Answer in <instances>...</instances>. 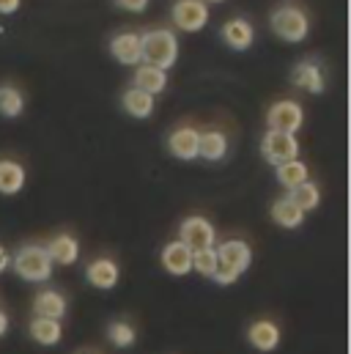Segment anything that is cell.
Here are the masks:
<instances>
[{
  "mask_svg": "<svg viewBox=\"0 0 351 354\" xmlns=\"http://www.w3.org/2000/svg\"><path fill=\"white\" fill-rule=\"evenodd\" d=\"M250 264H253L250 245L242 242V239H228L217 250V272L211 274V280L220 283V286H231V283L239 280L242 272L250 269Z\"/></svg>",
  "mask_w": 351,
  "mask_h": 354,
  "instance_id": "cell-1",
  "label": "cell"
},
{
  "mask_svg": "<svg viewBox=\"0 0 351 354\" xmlns=\"http://www.w3.org/2000/svg\"><path fill=\"white\" fill-rule=\"evenodd\" d=\"M140 47H143V61L149 66L162 69V72H168L178 61V39H176L173 30H168V28L146 30L140 36Z\"/></svg>",
  "mask_w": 351,
  "mask_h": 354,
  "instance_id": "cell-2",
  "label": "cell"
},
{
  "mask_svg": "<svg viewBox=\"0 0 351 354\" xmlns=\"http://www.w3.org/2000/svg\"><path fill=\"white\" fill-rule=\"evenodd\" d=\"M11 266L28 283H44L53 274V261H50V256H47V250L41 245H25V248H19L17 256L11 259Z\"/></svg>",
  "mask_w": 351,
  "mask_h": 354,
  "instance_id": "cell-3",
  "label": "cell"
},
{
  "mask_svg": "<svg viewBox=\"0 0 351 354\" xmlns=\"http://www.w3.org/2000/svg\"><path fill=\"white\" fill-rule=\"evenodd\" d=\"M269 28H272V33H274L277 39L296 44V41L307 39L310 22H307V14H305L302 8H296V6H280V8H274V14L269 17Z\"/></svg>",
  "mask_w": 351,
  "mask_h": 354,
  "instance_id": "cell-4",
  "label": "cell"
},
{
  "mask_svg": "<svg viewBox=\"0 0 351 354\" xmlns=\"http://www.w3.org/2000/svg\"><path fill=\"white\" fill-rule=\"evenodd\" d=\"M261 151H263V160L277 168V165H283V162H288V160H299V140H296V135H291V132L269 129V132L263 135Z\"/></svg>",
  "mask_w": 351,
  "mask_h": 354,
  "instance_id": "cell-5",
  "label": "cell"
},
{
  "mask_svg": "<svg viewBox=\"0 0 351 354\" xmlns=\"http://www.w3.org/2000/svg\"><path fill=\"white\" fill-rule=\"evenodd\" d=\"M266 124L269 129H280V132H291L296 135L305 124V110L299 102L294 99H283V102H274L266 113Z\"/></svg>",
  "mask_w": 351,
  "mask_h": 354,
  "instance_id": "cell-6",
  "label": "cell"
},
{
  "mask_svg": "<svg viewBox=\"0 0 351 354\" xmlns=\"http://www.w3.org/2000/svg\"><path fill=\"white\" fill-rule=\"evenodd\" d=\"M173 22L184 33H198L209 25V6L203 0H176Z\"/></svg>",
  "mask_w": 351,
  "mask_h": 354,
  "instance_id": "cell-7",
  "label": "cell"
},
{
  "mask_svg": "<svg viewBox=\"0 0 351 354\" xmlns=\"http://www.w3.org/2000/svg\"><path fill=\"white\" fill-rule=\"evenodd\" d=\"M178 242H184L189 250H206L217 242V231L206 217H187L178 228Z\"/></svg>",
  "mask_w": 351,
  "mask_h": 354,
  "instance_id": "cell-8",
  "label": "cell"
},
{
  "mask_svg": "<svg viewBox=\"0 0 351 354\" xmlns=\"http://www.w3.org/2000/svg\"><path fill=\"white\" fill-rule=\"evenodd\" d=\"M110 55L124 66H137L143 61V47L137 33H118L110 41Z\"/></svg>",
  "mask_w": 351,
  "mask_h": 354,
  "instance_id": "cell-9",
  "label": "cell"
},
{
  "mask_svg": "<svg viewBox=\"0 0 351 354\" xmlns=\"http://www.w3.org/2000/svg\"><path fill=\"white\" fill-rule=\"evenodd\" d=\"M291 80H294L296 88L307 91V93H324V88H327L324 69H321L319 64H313V61H302V64H296L294 72H291Z\"/></svg>",
  "mask_w": 351,
  "mask_h": 354,
  "instance_id": "cell-10",
  "label": "cell"
},
{
  "mask_svg": "<svg viewBox=\"0 0 351 354\" xmlns=\"http://www.w3.org/2000/svg\"><path fill=\"white\" fill-rule=\"evenodd\" d=\"M222 41H225L231 50L242 53V50H250V47H253L256 30H253V25H250L247 19L236 17V19H228V22L222 25Z\"/></svg>",
  "mask_w": 351,
  "mask_h": 354,
  "instance_id": "cell-11",
  "label": "cell"
},
{
  "mask_svg": "<svg viewBox=\"0 0 351 354\" xmlns=\"http://www.w3.org/2000/svg\"><path fill=\"white\" fill-rule=\"evenodd\" d=\"M198 138H200V132L195 127H181V129L171 132L168 149H171V154H173L176 160L189 162V160L198 157Z\"/></svg>",
  "mask_w": 351,
  "mask_h": 354,
  "instance_id": "cell-12",
  "label": "cell"
},
{
  "mask_svg": "<svg viewBox=\"0 0 351 354\" xmlns=\"http://www.w3.org/2000/svg\"><path fill=\"white\" fill-rule=\"evenodd\" d=\"M162 266L176 274V277H184V274H189L192 272V250L184 245V242H168L165 248H162Z\"/></svg>",
  "mask_w": 351,
  "mask_h": 354,
  "instance_id": "cell-13",
  "label": "cell"
},
{
  "mask_svg": "<svg viewBox=\"0 0 351 354\" xmlns=\"http://www.w3.org/2000/svg\"><path fill=\"white\" fill-rule=\"evenodd\" d=\"M33 313L41 316V319H64L66 316V297L55 288H47V291H39L36 299H33Z\"/></svg>",
  "mask_w": 351,
  "mask_h": 354,
  "instance_id": "cell-14",
  "label": "cell"
},
{
  "mask_svg": "<svg viewBox=\"0 0 351 354\" xmlns=\"http://www.w3.org/2000/svg\"><path fill=\"white\" fill-rule=\"evenodd\" d=\"M44 250H47V256H50L53 264L72 266V264H77V259H80V242H77L75 236H69V234L55 236Z\"/></svg>",
  "mask_w": 351,
  "mask_h": 354,
  "instance_id": "cell-15",
  "label": "cell"
},
{
  "mask_svg": "<svg viewBox=\"0 0 351 354\" xmlns=\"http://www.w3.org/2000/svg\"><path fill=\"white\" fill-rule=\"evenodd\" d=\"M118 264L113 261V259H96V261H91L86 269V277L91 286H96V288H102V291H107V288H115V283H118Z\"/></svg>",
  "mask_w": 351,
  "mask_h": 354,
  "instance_id": "cell-16",
  "label": "cell"
},
{
  "mask_svg": "<svg viewBox=\"0 0 351 354\" xmlns=\"http://www.w3.org/2000/svg\"><path fill=\"white\" fill-rule=\"evenodd\" d=\"M247 338H250V344H253L258 352H274V349L280 346V327H277L274 322L261 319V322L250 324Z\"/></svg>",
  "mask_w": 351,
  "mask_h": 354,
  "instance_id": "cell-17",
  "label": "cell"
},
{
  "mask_svg": "<svg viewBox=\"0 0 351 354\" xmlns=\"http://www.w3.org/2000/svg\"><path fill=\"white\" fill-rule=\"evenodd\" d=\"M135 88L146 91L151 96L162 93L168 88V75L157 66H149V64H137V72H135Z\"/></svg>",
  "mask_w": 351,
  "mask_h": 354,
  "instance_id": "cell-18",
  "label": "cell"
},
{
  "mask_svg": "<svg viewBox=\"0 0 351 354\" xmlns=\"http://www.w3.org/2000/svg\"><path fill=\"white\" fill-rule=\"evenodd\" d=\"M225 154H228V138L222 132H217V129L200 132V138H198V157H203L209 162H217Z\"/></svg>",
  "mask_w": 351,
  "mask_h": 354,
  "instance_id": "cell-19",
  "label": "cell"
},
{
  "mask_svg": "<svg viewBox=\"0 0 351 354\" xmlns=\"http://www.w3.org/2000/svg\"><path fill=\"white\" fill-rule=\"evenodd\" d=\"M30 338L36 344H41V346H55L64 338V327H61L58 319H41V316H36L30 322Z\"/></svg>",
  "mask_w": 351,
  "mask_h": 354,
  "instance_id": "cell-20",
  "label": "cell"
},
{
  "mask_svg": "<svg viewBox=\"0 0 351 354\" xmlns=\"http://www.w3.org/2000/svg\"><path fill=\"white\" fill-rule=\"evenodd\" d=\"M121 104H124V110H126L132 118H149V115L154 113V96L146 93V91L135 88V86L124 91Z\"/></svg>",
  "mask_w": 351,
  "mask_h": 354,
  "instance_id": "cell-21",
  "label": "cell"
},
{
  "mask_svg": "<svg viewBox=\"0 0 351 354\" xmlns=\"http://www.w3.org/2000/svg\"><path fill=\"white\" fill-rule=\"evenodd\" d=\"M25 187V168L14 160H0V192L17 195Z\"/></svg>",
  "mask_w": 351,
  "mask_h": 354,
  "instance_id": "cell-22",
  "label": "cell"
},
{
  "mask_svg": "<svg viewBox=\"0 0 351 354\" xmlns=\"http://www.w3.org/2000/svg\"><path fill=\"white\" fill-rule=\"evenodd\" d=\"M272 220L280 228H299L302 220H305V212H299L288 198H280V201L272 203Z\"/></svg>",
  "mask_w": 351,
  "mask_h": 354,
  "instance_id": "cell-23",
  "label": "cell"
},
{
  "mask_svg": "<svg viewBox=\"0 0 351 354\" xmlns=\"http://www.w3.org/2000/svg\"><path fill=\"white\" fill-rule=\"evenodd\" d=\"M288 201L299 209V212H313L319 203H321V192H319V187L313 184V181H305V184H299V187H294L291 189V195H288Z\"/></svg>",
  "mask_w": 351,
  "mask_h": 354,
  "instance_id": "cell-24",
  "label": "cell"
},
{
  "mask_svg": "<svg viewBox=\"0 0 351 354\" xmlns=\"http://www.w3.org/2000/svg\"><path fill=\"white\" fill-rule=\"evenodd\" d=\"M277 181L285 187V189H294L299 184L307 181V165L299 162V160H288L283 165H277Z\"/></svg>",
  "mask_w": 351,
  "mask_h": 354,
  "instance_id": "cell-25",
  "label": "cell"
},
{
  "mask_svg": "<svg viewBox=\"0 0 351 354\" xmlns=\"http://www.w3.org/2000/svg\"><path fill=\"white\" fill-rule=\"evenodd\" d=\"M25 110V99L14 86H0V115L17 118Z\"/></svg>",
  "mask_w": 351,
  "mask_h": 354,
  "instance_id": "cell-26",
  "label": "cell"
},
{
  "mask_svg": "<svg viewBox=\"0 0 351 354\" xmlns=\"http://www.w3.org/2000/svg\"><path fill=\"white\" fill-rule=\"evenodd\" d=\"M192 269L203 277H211L217 272V250L206 248V250H192Z\"/></svg>",
  "mask_w": 351,
  "mask_h": 354,
  "instance_id": "cell-27",
  "label": "cell"
},
{
  "mask_svg": "<svg viewBox=\"0 0 351 354\" xmlns=\"http://www.w3.org/2000/svg\"><path fill=\"white\" fill-rule=\"evenodd\" d=\"M107 335H110V341H113L118 349H126V346L135 344V330H132V324H126V322H115V324H110Z\"/></svg>",
  "mask_w": 351,
  "mask_h": 354,
  "instance_id": "cell-28",
  "label": "cell"
},
{
  "mask_svg": "<svg viewBox=\"0 0 351 354\" xmlns=\"http://www.w3.org/2000/svg\"><path fill=\"white\" fill-rule=\"evenodd\" d=\"M149 3H151V0H115V6H118V8L132 11V14H143V11L149 8Z\"/></svg>",
  "mask_w": 351,
  "mask_h": 354,
  "instance_id": "cell-29",
  "label": "cell"
},
{
  "mask_svg": "<svg viewBox=\"0 0 351 354\" xmlns=\"http://www.w3.org/2000/svg\"><path fill=\"white\" fill-rule=\"evenodd\" d=\"M22 0H0V14H17Z\"/></svg>",
  "mask_w": 351,
  "mask_h": 354,
  "instance_id": "cell-30",
  "label": "cell"
},
{
  "mask_svg": "<svg viewBox=\"0 0 351 354\" xmlns=\"http://www.w3.org/2000/svg\"><path fill=\"white\" fill-rule=\"evenodd\" d=\"M8 264H11V256L6 253V248H0V272H6Z\"/></svg>",
  "mask_w": 351,
  "mask_h": 354,
  "instance_id": "cell-31",
  "label": "cell"
},
{
  "mask_svg": "<svg viewBox=\"0 0 351 354\" xmlns=\"http://www.w3.org/2000/svg\"><path fill=\"white\" fill-rule=\"evenodd\" d=\"M8 333V316L0 310V335H6Z\"/></svg>",
  "mask_w": 351,
  "mask_h": 354,
  "instance_id": "cell-32",
  "label": "cell"
},
{
  "mask_svg": "<svg viewBox=\"0 0 351 354\" xmlns=\"http://www.w3.org/2000/svg\"><path fill=\"white\" fill-rule=\"evenodd\" d=\"M203 3H222V0H203Z\"/></svg>",
  "mask_w": 351,
  "mask_h": 354,
  "instance_id": "cell-33",
  "label": "cell"
}]
</instances>
